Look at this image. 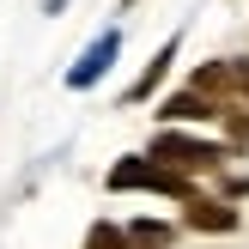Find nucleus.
<instances>
[{
  "label": "nucleus",
  "instance_id": "nucleus-2",
  "mask_svg": "<svg viewBox=\"0 0 249 249\" xmlns=\"http://www.w3.org/2000/svg\"><path fill=\"white\" fill-rule=\"evenodd\" d=\"M104 189H109V195H164V201L189 207L195 195H201V182L182 177V170H170V164H158V158H146V152H128V158L109 164Z\"/></svg>",
  "mask_w": 249,
  "mask_h": 249
},
{
  "label": "nucleus",
  "instance_id": "nucleus-5",
  "mask_svg": "<svg viewBox=\"0 0 249 249\" xmlns=\"http://www.w3.org/2000/svg\"><path fill=\"white\" fill-rule=\"evenodd\" d=\"M116 55H122V31H104V36H97V43L67 67V85H73V91H91V85L109 73V61H116Z\"/></svg>",
  "mask_w": 249,
  "mask_h": 249
},
{
  "label": "nucleus",
  "instance_id": "nucleus-10",
  "mask_svg": "<svg viewBox=\"0 0 249 249\" xmlns=\"http://www.w3.org/2000/svg\"><path fill=\"white\" fill-rule=\"evenodd\" d=\"M85 249H128V231L116 219H91L85 225Z\"/></svg>",
  "mask_w": 249,
  "mask_h": 249
},
{
  "label": "nucleus",
  "instance_id": "nucleus-6",
  "mask_svg": "<svg viewBox=\"0 0 249 249\" xmlns=\"http://www.w3.org/2000/svg\"><path fill=\"white\" fill-rule=\"evenodd\" d=\"M177 49H182V36H164V43L152 49V61L140 67V79L128 85V104H152V97H158V85L170 79V61H177Z\"/></svg>",
  "mask_w": 249,
  "mask_h": 249
},
{
  "label": "nucleus",
  "instance_id": "nucleus-12",
  "mask_svg": "<svg viewBox=\"0 0 249 249\" xmlns=\"http://www.w3.org/2000/svg\"><path fill=\"white\" fill-rule=\"evenodd\" d=\"M128 249H140V243H128Z\"/></svg>",
  "mask_w": 249,
  "mask_h": 249
},
{
  "label": "nucleus",
  "instance_id": "nucleus-3",
  "mask_svg": "<svg viewBox=\"0 0 249 249\" xmlns=\"http://www.w3.org/2000/svg\"><path fill=\"white\" fill-rule=\"evenodd\" d=\"M182 231H201V237H231V231L243 225V213H237V201H225V195H195L189 207H182V219H177Z\"/></svg>",
  "mask_w": 249,
  "mask_h": 249
},
{
  "label": "nucleus",
  "instance_id": "nucleus-8",
  "mask_svg": "<svg viewBox=\"0 0 249 249\" xmlns=\"http://www.w3.org/2000/svg\"><path fill=\"white\" fill-rule=\"evenodd\" d=\"M122 231H128V243H140V249H170L182 225H170V219H152V213H140V219H128Z\"/></svg>",
  "mask_w": 249,
  "mask_h": 249
},
{
  "label": "nucleus",
  "instance_id": "nucleus-9",
  "mask_svg": "<svg viewBox=\"0 0 249 249\" xmlns=\"http://www.w3.org/2000/svg\"><path fill=\"white\" fill-rule=\"evenodd\" d=\"M219 140L231 152H249V104H225L219 109Z\"/></svg>",
  "mask_w": 249,
  "mask_h": 249
},
{
  "label": "nucleus",
  "instance_id": "nucleus-11",
  "mask_svg": "<svg viewBox=\"0 0 249 249\" xmlns=\"http://www.w3.org/2000/svg\"><path fill=\"white\" fill-rule=\"evenodd\" d=\"M134 6H140V0H122V12H134Z\"/></svg>",
  "mask_w": 249,
  "mask_h": 249
},
{
  "label": "nucleus",
  "instance_id": "nucleus-1",
  "mask_svg": "<svg viewBox=\"0 0 249 249\" xmlns=\"http://www.w3.org/2000/svg\"><path fill=\"white\" fill-rule=\"evenodd\" d=\"M146 158H158V164H170V170H182V177H219V170L231 164V146L225 140H207V134H195V128H158L152 140H146Z\"/></svg>",
  "mask_w": 249,
  "mask_h": 249
},
{
  "label": "nucleus",
  "instance_id": "nucleus-7",
  "mask_svg": "<svg viewBox=\"0 0 249 249\" xmlns=\"http://www.w3.org/2000/svg\"><path fill=\"white\" fill-rule=\"evenodd\" d=\"M189 91L213 97V104L225 109V104H231V55H219V61H201V67L189 73Z\"/></svg>",
  "mask_w": 249,
  "mask_h": 249
},
{
  "label": "nucleus",
  "instance_id": "nucleus-4",
  "mask_svg": "<svg viewBox=\"0 0 249 249\" xmlns=\"http://www.w3.org/2000/svg\"><path fill=\"white\" fill-rule=\"evenodd\" d=\"M152 116H158V128H219V104L201 97V91H189V85L182 91H164Z\"/></svg>",
  "mask_w": 249,
  "mask_h": 249
}]
</instances>
